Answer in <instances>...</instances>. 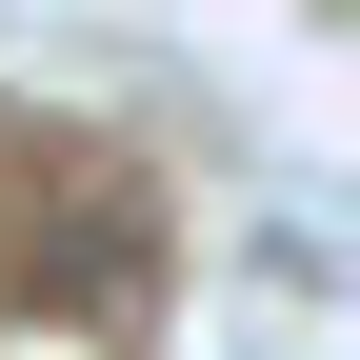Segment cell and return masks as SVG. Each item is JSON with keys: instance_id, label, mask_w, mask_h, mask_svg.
Here are the masks:
<instances>
[]
</instances>
